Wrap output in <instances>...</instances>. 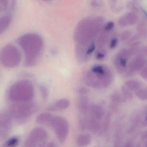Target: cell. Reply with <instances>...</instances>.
<instances>
[{
  "label": "cell",
  "instance_id": "ab89813d",
  "mask_svg": "<svg viewBox=\"0 0 147 147\" xmlns=\"http://www.w3.org/2000/svg\"><path fill=\"white\" fill-rule=\"evenodd\" d=\"M47 147H55V144H54V143L51 142L48 144Z\"/></svg>",
  "mask_w": 147,
  "mask_h": 147
},
{
  "label": "cell",
  "instance_id": "f1b7e54d",
  "mask_svg": "<svg viewBox=\"0 0 147 147\" xmlns=\"http://www.w3.org/2000/svg\"><path fill=\"white\" fill-rule=\"evenodd\" d=\"M95 43L94 41H92L90 44L88 46L87 48L86 51V54L88 56H89L93 51L95 50Z\"/></svg>",
  "mask_w": 147,
  "mask_h": 147
},
{
  "label": "cell",
  "instance_id": "6da1fadb",
  "mask_svg": "<svg viewBox=\"0 0 147 147\" xmlns=\"http://www.w3.org/2000/svg\"><path fill=\"white\" fill-rule=\"evenodd\" d=\"M103 23L104 20L100 17L82 20L78 24L74 33V39L77 45L88 47L87 45L101 30Z\"/></svg>",
  "mask_w": 147,
  "mask_h": 147
},
{
  "label": "cell",
  "instance_id": "ba28073f",
  "mask_svg": "<svg viewBox=\"0 0 147 147\" xmlns=\"http://www.w3.org/2000/svg\"><path fill=\"white\" fill-rule=\"evenodd\" d=\"M146 58L144 57L137 56L130 62L126 68L124 75L126 77L132 76L136 72L141 70L146 66Z\"/></svg>",
  "mask_w": 147,
  "mask_h": 147
},
{
  "label": "cell",
  "instance_id": "f35d334b",
  "mask_svg": "<svg viewBox=\"0 0 147 147\" xmlns=\"http://www.w3.org/2000/svg\"><path fill=\"white\" fill-rule=\"evenodd\" d=\"M41 91H42V95L44 98H46L48 96V92L47 89L45 88H42Z\"/></svg>",
  "mask_w": 147,
  "mask_h": 147
},
{
  "label": "cell",
  "instance_id": "7402d4cb",
  "mask_svg": "<svg viewBox=\"0 0 147 147\" xmlns=\"http://www.w3.org/2000/svg\"><path fill=\"white\" fill-rule=\"evenodd\" d=\"M111 99L113 102L116 103H124L127 100L122 94L117 92L114 93L112 94Z\"/></svg>",
  "mask_w": 147,
  "mask_h": 147
},
{
  "label": "cell",
  "instance_id": "7a4b0ae2",
  "mask_svg": "<svg viewBox=\"0 0 147 147\" xmlns=\"http://www.w3.org/2000/svg\"><path fill=\"white\" fill-rule=\"evenodd\" d=\"M19 43L25 55L26 65H34L42 49L43 42L41 37L35 33H28L20 38Z\"/></svg>",
  "mask_w": 147,
  "mask_h": 147
},
{
  "label": "cell",
  "instance_id": "e0dca14e",
  "mask_svg": "<svg viewBox=\"0 0 147 147\" xmlns=\"http://www.w3.org/2000/svg\"><path fill=\"white\" fill-rule=\"evenodd\" d=\"M78 103L80 111L83 114H85L88 110V100L87 97L84 95H82L81 97H80Z\"/></svg>",
  "mask_w": 147,
  "mask_h": 147
},
{
  "label": "cell",
  "instance_id": "ffe728a7",
  "mask_svg": "<svg viewBox=\"0 0 147 147\" xmlns=\"http://www.w3.org/2000/svg\"><path fill=\"white\" fill-rule=\"evenodd\" d=\"M108 32H109L103 30V32H102L99 37L97 40V45L98 48H101L103 47L107 42L108 40Z\"/></svg>",
  "mask_w": 147,
  "mask_h": 147
},
{
  "label": "cell",
  "instance_id": "9c48e42d",
  "mask_svg": "<svg viewBox=\"0 0 147 147\" xmlns=\"http://www.w3.org/2000/svg\"><path fill=\"white\" fill-rule=\"evenodd\" d=\"M11 125L10 114L7 113L0 114V137L6 136L10 131Z\"/></svg>",
  "mask_w": 147,
  "mask_h": 147
},
{
  "label": "cell",
  "instance_id": "603a6c76",
  "mask_svg": "<svg viewBox=\"0 0 147 147\" xmlns=\"http://www.w3.org/2000/svg\"><path fill=\"white\" fill-rule=\"evenodd\" d=\"M121 1H111V7L112 10L115 12L120 11L123 9L122 4L120 3Z\"/></svg>",
  "mask_w": 147,
  "mask_h": 147
},
{
  "label": "cell",
  "instance_id": "d6a6232c",
  "mask_svg": "<svg viewBox=\"0 0 147 147\" xmlns=\"http://www.w3.org/2000/svg\"><path fill=\"white\" fill-rule=\"evenodd\" d=\"M88 121H87L86 118L82 117L80 119V126L82 130H85L87 127H88Z\"/></svg>",
  "mask_w": 147,
  "mask_h": 147
},
{
  "label": "cell",
  "instance_id": "5bb4252c",
  "mask_svg": "<svg viewBox=\"0 0 147 147\" xmlns=\"http://www.w3.org/2000/svg\"><path fill=\"white\" fill-rule=\"evenodd\" d=\"M11 16L5 15L0 18V36L2 35L9 27L11 24Z\"/></svg>",
  "mask_w": 147,
  "mask_h": 147
},
{
  "label": "cell",
  "instance_id": "484cf974",
  "mask_svg": "<svg viewBox=\"0 0 147 147\" xmlns=\"http://www.w3.org/2000/svg\"><path fill=\"white\" fill-rule=\"evenodd\" d=\"M136 94L137 97L141 100H146L147 99V88H140L136 91Z\"/></svg>",
  "mask_w": 147,
  "mask_h": 147
},
{
  "label": "cell",
  "instance_id": "52a82bcc",
  "mask_svg": "<svg viewBox=\"0 0 147 147\" xmlns=\"http://www.w3.org/2000/svg\"><path fill=\"white\" fill-rule=\"evenodd\" d=\"M51 124L55 130L60 142H64L67 139L69 132L67 121L62 117L56 116L52 118Z\"/></svg>",
  "mask_w": 147,
  "mask_h": 147
},
{
  "label": "cell",
  "instance_id": "8fae6325",
  "mask_svg": "<svg viewBox=\"0 0 147 147\" xmlns=\"http://www.w3.org/2000/svg\"><path fill=\"white\" fill-rule=\"evenodd\" d=\"M84 81L86 85L91 87L96 88H101L96 76L90 71L86 72L85 74Z\"/></svg>",
  "mask_w": 147,
  "mask_h": 147
},
{
  "label": "cell",
  "instance_id": "f546056e",
  "mask_svg": "<svg viewBox=\"0 0 147 147\" xmlns=\"http://www.w3.org/2000/svg\"><path fill=\"white\" fill-rule=\"evenodd\" d=\"M110 121H111V115L108 114L105 117V121H104V124H103V129L104 131L107 130L108 129L110 125Z\"/></svg>",
  "mask_w": 147,
  "mask_h": 147
},
{
  "label": "cell",
  "instance_id": "ac0fdd59",
  "mask_svg": "<svg viewBox=\"0 0 147 147\" xmlns=\"http://www.w3.org/2000/svg\"><path fill=\"white\" fill-rule=\"evenodd\" d=\"M52 116L49 113H43L38 116L36 122L38 124L44 125L51 122Z\"/></svg>",
  "mask_w": 147,
  "mask_h": 147
},
{
  "label": "cell",
  "instance_id": "d6986e66",
  "mask_svg": "<svg viewBox=\"0 0 147 147\" xmlns=\"http://www.w3.org/2000/svg\"><path fill=\"white\" fill-rule=\"evenodd\" d=\"M88 127L91 131L96 132L99 129L100 123L99 120L94 118L91 117L88 121Z\"/></svg>",
  "mask_w": 147,
  "mask_h": 147
},
{
  "label": "cell",
  "instance_id": "5b68a950",
  "mask_svg": "<svg viewBox=\"0 0 147 147\" xmlns=\"http://www.w3.org/2000/svg\"><path fill=\"white\" fill-rule=\"evenodd\" d=\"M34 111V106L32 104H15L10 108V114L20 122H24L29 118Z\"/></svg>",
  "mask_w": 147,
  "mask_h": 147
},
{
  "label": "cell",
  "instance_id": "2e32d148",
  "mask_svg": "<svg viewBox=\"0 0 147 147\" xmlns=\"http://www.w3.org/2000/svg\"><path fill=\"white\" fill-rule=\"evenodd\" d=\"M91 136L88 134H83L80 135L77 139V144L80 147L87 146L91 143Z\"/></svg>",
  "mask_w": 147,
  "mask_h": 147
},
{
  "label": "cell",
  "instance_id": "9a60e30c",
  "mask_svg": "<svg viewBox=\"0 0 147 147\" xmlns=\"http://www.w3.org/2000/svg\"><path fill=\"white\" fill-rule=\"evenodd\" d=\"M142 83L140 81L136 80H129L125 82V86L131 91H136L141 88Z\"/></svg>",
  "mask_w": 147,
  "mask_h": 147
},
{
  "label": "cell",
  "instance_id": "3957f363",
  "mask_svg": "<svg viewBox=\"0 0 147 147\" xmlns=\"http://www.w3.org/2000/svg\"><path fill=\"white\" fill-rule=\"evenodd\" d=\"M9 96L12 100L17 102H26L34 96V88L31 82L22 80L13 84L9 90Z\"/></svg>",
  "mask_w": 147,
  "mask_h": 147
},
{
  "label": "cell",
  "instance_id": "30bf717a",
  "mask_svg": "<svg viewBox=\"0 0 147 147\" xmlns=\"http://www.w3.org/2000/svg\"><path fill=\"white\" fill-rule=\"evenodd\" d=\"M138 20L137 14L134 12H131L120 17L118 24L122 26H129L136 24Z\"/></svg>",
  "mask_w": 147,
  "mask_h": 147
},
{
  "label": "cell",
  "instance_id": "4316f807",
  "mask_svg": "<svg viewBox=\"0 0 147 147\" xmlns=\"http://www.w3.org/2000/svg\"><path fill=\"white\" fill-rule=\"evenodd\" d=\"M121 89L122 95L126 99V100H130L133 98V95L132 92L127 88L125 87L124 86H121Z\"/></svg>",
  "mask_w": 147,
  "mask_h": 147
},
{
  "label": "cell",
  "instance_id": "4dcf8cb0",
  "mask_svg": "<svg viewBox=\"0 0 147 147\" xmlns=\"http://www.w3.org/2000/svg\"><path fill=\"white\" fill-rule=\"evenodd\" d=\"M131 32L130 31L125 30L120 35V38L122 41H125L129 38L131 35Z\"/></svg>",
  "mask_w": 147,
  "mask_h": 147
},
{
  "label": "cell",
  "instance_id": "4fadbf2b",
  "mask_svg": "<svg viewBox=\"0 0 147 147\" xmlns=\"http://www.w3.org/2000/svg\"><path fill=\"white\" fill-rule=\"evenodd\" d=\"M91 117L98 120L101 119L104 115L103 107L98 105H94L91 107Z\"/></svg>",
  "mask_w": 147,
  "mask_h": 147
},
{
  "label": "cell",
  "instance_id": "1f68e13d",
  "mask_svg": "<svg viewBox=\"0 0 147 147\" xmlns=\"http://www.w3.org/2000/svg\"><path fill=\"white\" fill-rule=\"evenodd\" d=\"M114 25H115V24H114V22H113V21L108 22L105 26L104 30L107 32H109L112 30L113 27H114Z\"/></svg>",
  "mask_w": 147,
  "mask_h": 147
},
{
  "label": "cell",
  "instance_id": "8992f818",
  "mask_svg": "<svg viewBox=\"0 0 147 147\" xmlns=\"http://www.w3.org/2000/svg\"><path fill=\"white\" fill-rule=\"evenodd\" d=\"M48 137L47 131L40 127H37L32 131L26 139L24 147H41L45 145Z\"/></svg>",
  "mask_w": 147,
  "mask_h": 147
},
{
  "label": "cell",
  "instance_id": "d4e9b609",
  "mask_svg": "<svg viewBox=\"0 0 147 147\" xmlns=\"http://www.w3.org/2000/svg\"><path fill=\"white\" fill-rule=\"evenodd\" d=\"M18 138L17 137H12L8 139L2 147H16L18 144Z\"/></svg>",
  "mask_w": 147,
  "mask_h": 147
},
{
  "label": "cell",
  "instance_id": "277c9868",
  "mask_svg": "<svg viewBox=\"0 0 147 147\" xmlns=\"http://www.w3.org/2000/svg\"><path fill=\"white\" fill-rule=\"evenodd\" d=\"M21 58L19 51L12 45L5 46L0 51V62L7 67H17L20 63Z\"/></svg>",
  "mask_w": 147,
  "mask_h": 147
},
{
  "label": "cell",
  "instance_id": "7c38bea8",
  "mask_svg": "<svg viewBox=\"0 0 147 147\" xmlns=\"http://www.w3.org/2000/svg\"><path fill=\"white\" fill-rule=\"evenodd\" d=\"M70 102L68 100L66 99H61L58 100L48 108V110L52 111L64 110L69 107Z\"/></svg>",
  "mask_w": 147,
  "mask_h": 147
},
{
  "label": "cell",
  "instance_id": "8d00e7d4",
  "mask_svg": "<svg viewBox=\"0 0 147 147\" xmlns=\"http://www.w3.org/2000/svg\"><path fill=\"white\" fill-rule=\"evenodd\" d=\"M105 53L102 51H100L97 53L96 55V58L97 60H102L105 57Z\"/></svg>",
  "mask_w": 147,
  "mask_h": 147
},
{
  "label": "cell",
  "instance_id": "74e56055",
  "mask_svg": "<svg viewBox=\"0 0 147 147\" xmlns=\"http://www.w3.org/2000/svg\"><path fill=\"white\" fill-rule=\"evenodd\" d=\"M118 43V39L117 38H114L111 40V44H110V48L111 49H113L117 46Z\"/></svg>",
  "mask_w": 147,
  "mask_h": 147
},
{
  "label": "cell",
  "instance_id": "83f0119b",
  "mask_svg": "<svg viewBox=\"0 0 147 147\" xmlns=\"http://www.w3.org/2000/svg\"><path fill=\"white\" fill-rule=\"evenodd\" d=\"M128 8L131 10H133L134 11H139V10H141V7H140V6L138 4L137 2L136 1H129L127 5Z\"/></svg>",
  "mask_w": 147,
  "mask_h": 147
},
{
  "label": "cell",
  "instance_id": "cb8c5ba5",
  "mask_svg": "<svg viewBox=\"0 0 147 147\" xmlns=\"http://www.w3.org/2000/svg\"><path fill=\"white\" fill-rule=\"evenodd\" d=\"M146 23L143 20L139 24L138 27V35L140 37H144L146 36Z\"/></svg>",
  "mask_w": 147,
  "mask_h": 147
},
{
  "label": "cell",
  "instance_id": "44dd1931",
  "mask_svg": "<svg viewBox=\"0 0 147 147\" xmlns=\"http://www.w3.org/2000/svg\"><path fill=\"white\" fill-rule=\"evenodd\" d=\"M108 68L107 66L96 65L92 67L90 71L96 74H103L105 73Z\"/></svg>",
  "mask_w": 147,
  "mask_h": 147
},
{
  "label": "cell",
  "instance_id": "e575fe53",
  "mask_svg": "<svg viewBox=\"0 0 147 147\" xmlns=\"http://www.w3.org/2000/svg\"><path fill=\"white\" fill-rule=\"evenodd\" d=\"M147 66L144 67L141 70V75L142 77L145 80H147Z\"/></svg>",
  "mask_w": 147,
  "mask_h": 147
},
{
  "label": "cell",
  "instance_id": "d590c367",
  "mask_svg": "<svg viewBox=\"0 0 147 147\" xmlns=\"http://www.w3.org/2000/svg\"><path fill=\"white\" fill-rule=\"evenodd\" d=\"M89 90L86 88L81 87L80 88L78 89V92L80 94L82 95H86L88 93Z\"/></svg>",
  "mask_w": 147,
  "mask_h": 147
},
{
  "label": "cell",
  "instance_id": "836d02e7",
  "mask_svg": "<svg viewBox=\"0 0 147 147\" xmlns=\"http://www.w3.org/2000/svg\"><path fill=\"white\" fill-rule=\"evenodd\" d=\"M91 5L94 7H99L103 6V1H91Z\"/></svg>",
  "mask_w": 147,
  "mask_h": 147
}]
</instances>
